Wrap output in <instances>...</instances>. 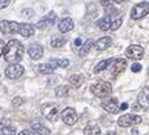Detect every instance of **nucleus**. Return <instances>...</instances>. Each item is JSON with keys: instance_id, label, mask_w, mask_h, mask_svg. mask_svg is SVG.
Listing matches in <instances>:
<instances>
[{"instance_id": "obj_30", "label": "nucleus", "mask_w": 149, "mask_h": 135, "mask_svg": "<svg viewBox=\"0 0 149 135\" xmlns=\"http://www.w3.org/2000/svg\"><path fill=\"white\" fill-rule=\"evenodd\" d=\"M122 24V17H117V19H113V21H111V27L110 30H113V31H116V30H118V28L121 27Z\"/></svg>"}, {"instance_id": "obj_6", "label": "nucleus", "mask_w": 149, "mask_h": 135, "mask_svg": "<svg viewBox=\"0 0 149 135\" xmlns=\"http://www.w3.org/2000/svg\"><path fill=\"white\" fill-rule=\"evenodd\" d=\"M144 48H142L141 45L139 44H132L129 45L126 51H125V56L129 58V59H133V60H140L144 58Z\"/></svg>"}, {"instance_id": "obj_32", "label": "nucleus", "mask_w": 149, "mask_h": 135, "mask_svg": "<svg viewBox=\"0 0 149 135\" xmlns=\"http://www.w3.org/2000/svg\"><path fill=\"white\" fill-rule=\"evenodd\" d=\"M12 125V122H11V119H0V128H3L6 127V126H10Z\"/></svg>"}, {"instance_id": "obj_13", "label": "nucleus", "mask_w": 149, "mask_h": 135, "mask_svg": "<svg viewBox=\"0 0 149 135\" xmlns=\"http://www.w3.org/2000/svg\"><path fill=\"white\" fill-rule=\"evenodd\" d=\"M54 23H55V14H54V12H50V14L47 15L45 19L39 20L35 25H36V28H38V30H45V28H47L49 25L54 24Z\"/></svg>"}, {"instance_id": "obj_33", "label": "nucleus", "mask_w": 149, "mask_h": 135, "mask_svg": "<svg viewBox=\"0 0 149 135\" xmlns=\"http://www.w3.org/2000/svg\"><path fill=\"white\" fill-rule=\"evenodd\" d=\"M141 68H142L141 64H139V63L132 66V71H133V72H140V71H141Z\"/></svg>"}, {"instance_id": "obj_39", "label": "nucleus", "mask_w": 149, "mask_h": 135, "mask_svg": "<svg viewBox=\"0 0 149 135\" xmlns=\"http://www.w3.org/2000/svg\"><path fill=\"white\" fill-rule=\"evenodd\" d=\"M110 1H114V3H118V4H124V3H128L129 0H110Z\"/></svg>"}, {"instance_id": "obj_2", "label": "nucleus", "mask_w": 149, "mask_h": 135, "mask_svg": "<svg viewBox=\"0 0 149 135\" xmlns=\"http://www.w3.org/2000/svg\"><path fill=\"white\" fill-rule=\"evenodd\" d=\"M90 91L94 96L97 98H105L111 94V84L108 82H104V80H100L97 83L91 84Z\"/></svg>"}, {"instance_id": "obj_15", "label": "nucleus", "mask_w": 149, "mask_h": 135, "mask_svg": "<svg viewBox=\"0 0 149 135\" xmlns=\"http://www.w3.org/2000/svg\"><path fill=\"white\" fill-rule=\"evenodd\" d=\"M35 32V27L32 24H28V23H22L19 24V31L17 34H20L23 38H30L32 36Z\"/></svg>"}, {"instance_id": "obj_31", "label": "nucleus", "mask_w": 149, "mask_h": 135, "mask_svg": "<svg viewBox=\"0 0 149 135\" xmlns=\"http://www.w3.org/2000/svg\"><path fill=\"white\" fill-rule=\"evenodd\" d=\"M23 103H24V99L22 96H15L14 99H12V106H15V107H19V106H22Z\"/></svg>"}, {"instance_id": "obj_19", "label": "nucleus", "mask_w": 149, "mask_h": 135, "mask_svg": "<svg viewBox=\"0 0 149 135\" xmlns=\"http://www.w3.org/2000/svg\"><path fill=\"white\" fill-rule=\"evenodd\" d=\"M101 6H102L105 12L108 15H110V16L114 14V12H117V8L114 7V4L111 3L110 0H101Z\"/></svg>"}, {"instance_id": "obj_38", "label": "nucleus", "mask_w": 149, "mask_h": 135, "mask_svg": "<svg viewBox=\"0 0 149 135\" xmlns=\"http://www.w3.org/2000/svg\"><path fill=\"white\" fill-rule=\"evenodd\" d=\"M4 45H6V44H4V42H3V40H1V39H0V56L3 55V51H4Z\"/></svg>"}, {"instance_id": "obj_5", "label": "nucleus", "mask_w": 149, "mask_h": 135, "mask_svg": "<svg viewBox=\"0 0 149 135\" xmlns=\"http://www.w3.org/2000/svg\"><path fill=\"white\" fill-rule=\"evenodd\" d=\"M4 74H6L8 79H17V78H20L24 74V67L19 64V63H14V64H10L6 68Z\"/></svg>"}, {"instance_id": "obj_1", "label": "nucleus", "mask_w": 149, "mask_h": 135, "mask_svg": "<svg viewBox=\"0 0 149 135\" xmlns=\"http://www.w3.org/2000/svg\"><path fill=\"white\" fill-rule=\"evenodd\" d=\"M23 54H24V45L16 39H12L4 45V51H3L4 60L10 63V64L20 62L22 58H23Z\"/></svg>"}, {"instance_id": "obj_20", "label": "nucleus", "mask_w": 149, "mask_h": 135, "mask_svg": "<svg viewBox=\"0 0 149 135\" xmlns=\"http://www.w3.org/2000/svg\"><path fill=\"white\" fill-rule=\"evenodd\" d=\"M50 66H52L54 68H56V67H61V68H66L67 66L70 64L69 59H51L49 62Z\"/></svg>"}, {"instance_id": "obj_34", "label": "nucleus", "mask_w": 149, "mask_h": 135, "mask_svg": "<svg viewBox=\"0 0 149 135\" xmlns=\"http://www.w3.org/2000/svg\"><path fill=\"white\" fill-rule=\"evenodd\" d=\"M10 4V0H0V10L1 8H6Z\"/></svg>"}, {"instance_id": "obj_35", "label": "nucleus", "mask_w": 149, "mask_h": 135, "mask_svg": "<svg viewBox=\"0 0 149 135\" xmlns=\"http://www.w3.org/2000/svg\"><path fill=\"white\" fill-rule=\"evenodd\" d=\"M22 14L24 15V16H27V17H31L32 14H34V11H32V10H24L23 12H22Z\"/></svg>"}, {"instance_id": "obj_26", "label": "nucleus", "mask_w": 149, "mask_h": 135, "mask_svg": "<svg viewBox=\"0 0 149 135\" xmlns=\"http://www.w3.org/2000/svg\"><path fill=\"white\" fill-rule=\"evenodd\" d=\"M65 43H66V40L62 36H52L51 39V45L54 48H61V47L65 45Z\"/></svg>"}, {"instance_id": "obj_8", "label": "nucleus", "mask_w": 149, "mask_h": 135, "mask_svg": "<svg viewBox=\"0 0 149 135\" xmlns=\"http://www.w3.org/2000/svg\"><path fill=\"white\" fill-rule=\"evenodd\" d=\"M0 31L3 32L4 35L17 34V31H19V23L11 21V20H1L0 21Z\"/></svg>"}, {"instance_id": "obj_40", "label": "nucleus", "mask_w": 149, "mask_h": 135, "mask_svg": "<svg viewBox=\"0 0 149 135\" xmlns=\"http://www.w3.org/2000/svg\"><path fill=\"white\" fill-rule=\"evenodd\" d=\"M118 108H120V110H126V108H128V104H126V103H122L121 106H118Z\"/></svg>"}, {"instance_id": "obj_12", "label": "nucleus", "mask_w": 149, "mask_h": 135, "mask_svg": "<svg viewBox=\"0 0 149 135\" xmlns=\"http://www.w3.org/2000/svg\"><path fill=\"white\" fill-rule=\"evenodd\" d=\"M28 55H30V58L34 60L40 59L42 56H43V47H42L40 44L34 43V44H31L28 47Z\"/></svg>"}, {"instance_id": "obj_29", "label": "nucleus", "mask_w": 149, "mask_h": 135, "mask_svg": "<svg viewBox=\"0 0 149 135\" xmlns=\"http://www.w3.org/2000/svg\"><path fill=\"white\" fill-rule=\"evenodd\" d=\"M0 134L1 135H15L16 134V130H15V127L12 125H10V126H6V127L0 128Z\"/></svg>"}, {"instance_id": "obj_22", "label": "nucleus", "mask_w": 149, "mask_h": 135, "mask_svg": "<svg viewBox=\"0 0 149 135\" xmlns=\"http://www.w3.org/2000/svg\"><path fill=\"white\" fill-rule=\"evenodd\" d=\"M85 135H100L101 134V128L98 127L97 125H87L85 131H83Z\"/></svg>"}, {"instance_id": "obj_23", "label": "nucleus", "mask_w": 149, "mask_h": 135, "mask_svg": "<svg viewBox=\"0 0 149 135\" xmlns=\"http://www.w3.org/2000/svg\"><path fill=\"white\" fill-rule=\"evenodd\" d=\"M54 67L50 66L49 63H43V64H39L38 66V71L40 74H43V75H49V74H52L54 72Z\"/></svg>"}, {"instance_id": "obj_18", "label": "nucleus", "mask_w": 149, "mask_h": 135, "mask_svg": "<svg viewBox=\"0 0 149 135\" xmlns=\"http://www.w3.org/2000/svg\"><path fill=\"white\" fill-rule=\"evenodd\" d=\"M31 130L35 132L36 135H50V130L46 126H43L42 123L36 122V123H31Z\"/></svg>"}, {"instance_id": "obj_36", "label": "nucleus", "mask_w": 149, "mask_h": 135, "mask_svg": "<svg viewBox=\"0 0 149 135\" xmlns=\"http://www.w3.org/2000/svg\"><path fill=\"white\" fill-rule=\"evenodd\" d=\"M17 135H36L34 131H30V130H23L22 132H19Z\"/></svg>"}, {"instance_id": "obj_3", "label": "nucleus", "mask_w": 149, "mask_h": 135, "mask_svg": "<svg viewBox=\"0 0 149 135\" xmlns=\"http://www.w3.org/2000/svg\"><path fill=\"white\" fill-rule=\"evenodd\" d=\"M42 114L43 116L51 122H55L59 116V106L55 103H47L42 106Z\"/></svg>"}, {"instance_id": "obj_4", "label": "nucleus", "mask_w": 149, "mask_h": 135, "mask_svg": "<svg viewBox=\"0 0 149 135\" xmlns=\"http://www.w3.org/2000/svg\"><path fill=\"white\" fill-rule=\"evenodd\" d=\"M148 11H149L148 1H141V3L133 6L132 11H130V16H132V19H134V20H139V19H142L144 16L148 15Z\"/></svg>"}, {"instance_id": "obj_24", "label": "nucleus", "mask_w": 149, "mask_h": 135, "mask_svg": "<svg viewBox=\"0 0 149 135\" xmlns=\"http://www.w3.org/2000/svg\"><path fill=\"white\" fill-rule=\"evenodd\" d=\"M111 60H113V59H106V60H102V62H100V63L97 64V66H95V68H94V72L98 74V72H101V71L106 70L109 66H110Z\"/></svg>"}, {"instance_id": "obj_11", "label": "nucleus", "mask_w": 149, "mask_h": 135, "mask_svg": "<svg viewBox=\"0 0 149 135\" xmlns=\"http://www.w3.org/2000/svg\"><path fill=\"white\" fill-rule=\"evenodd\" d=\"M101 107L104 108L105 111H108L109 114H117L120 108H118V102L116 98H111V99H108V101H104L101 103Z\"/></svg>"}, {"instance_id": "obj_10", "label": "nucleus", "mask_w": 149, "mask_h": 135, "mask_svg": "<svg viewBox=\"0 0 149 135\" xmlns=\"http://www.w3.org/2000/svg\"><path fill=\"white\" fill-rule=\"evenodd\" d=\"M110 68L113 76H117L118 74H121L125 68H126V60L122 59V58H117V59H113L110 63V66L108 67Z\"/></svg>"}, {"instance_id": "obj_7", "label": "nucleus", "mask_w": 149, "mask_h": 135, "mask_svg": "<svg viewBox=\"0 0 149 135\" xmlns=\"http://www.w3.org/2000/svg\"><path fill=\"white\" fill-rule=\"evenodd\" d=\"M142 122V118L139 115H132V114H125L122 116H120L118 119V125L121 127H130L133 125H139Z\"/></svg>"}, {"instance_id": "obj_41", "label": "nucleus", "mask_w": 149, "mask_h": 135, "mask_svg": "<svg viewBox=\"0 0 149 135\" xmlns=\"http://www.w3.org/2000/svg\"><path fill=\"white\" fill-rule=\"evenodd\" d=\"M106 135H118V134H117V132H116V131H110V132H108V134H106Z\"/></svg>"}, {"instance_id": "obj_37", "label": "nucleus", "mask_w": 149, "mask_h": 135, "mask_svg": "<svg viewBox=\"0 0 149 135\" xmlns=\"http://www.w3.org/2000/svg\"><path fill=\"white\" fill-rule=\"evenodd\" d=\"M74 44H75V47H79L81 48V45H82V40H81V38H77L75 42H74Z\"/></svg>"}, {"instance_id": "obj_17", "label": "nucleus", "mask_w": 149, "mask_h": 135, "mask_svg": "<svg viewBox=\"0 0 149 135\" xmlns=\"http://www.w3.org/2000/svg\"><path fill=\"white\" fill-rule=\"evenodd\" d=\"M111 44V38L110 36H104V38L98 39L97 42H95V48L98 51H105V50H108Z\"/></svg>"}, {"instance_id": "obj_16", "label": "nucleus", "mask_w": 149, "mask_h": 135, "mask_svg": "<svg viewBox=\"0 0 149 135\" xmlns=\"http://www.w3.org/2000/svg\"><path fill=\"white\" fill-rule=\"evenodd\" d=\"M111 21H113V17H111L110 15H106V16L101 17L100 20L97 21V25L102 31H109L111 27Z\"/></svg>"}, {"instance_id": "obj_14", "label": "nucleus", "mask_w": 149, "mask_h": 135, "mask_svg": "<svg viewBox=\"0 0 149 135\" xmlns=\"http://www.w3.org/2000/svg\"><path fill=\"white\" fill-rule=\"evenodd\" d=\"M74 28V21L71 17H65V19H62V20L59 21V24H58V30L62 34H66V32L71 31Z\"/></svg>"}, {"instance_id": "obj_28", "label": "nucleus", "mask_w": 149, "mask_h": 135, "mask_svg": "<svg viewBox=\"0 0 149 135\" xmlns=\"http://www.w3.org/2000/svg\"><path fill=\"white\" fill-rule=\"evenodd\" d=\"M81 47H82V48H81V55H86L87 52L90 51V48L91 47H93V40H91V39H87L86 42H85V44L83 45H81Z\"/></svg>"}, {"instance_id": "obj_25", "label": "nucleus", "mask_w": 149, "mask_h": 135, "mask_svg": "<svg viewBox=\"0 0 149 135\" xmlns=\"http://www.w3.org/2000/svg\"><path fill=\"white\" fill-rule=\"evenodd\" d=\"M137 101H139V104L142 106V107L148 108V91H141L139 94V98H137Z\"/></svg>"}, {"instance_id": "obj_9", "label": "nucleus", "mask_w": 149, "mask_h": 135, "mask_svg": "<svg viewBox=\"0 0 149 135\" xmlns=\"http://www.w3.org/2000/svg\"><path fill=\"white\" fill-rule=\"evenodd\" d=\"M62 119L66 125L73 126L78 121V114H77V111L73 107H67L62 111Z\"/></svg>"}, {"instance_id": "obj_27", "label": "nucleus", "mask_w": 149, "mask_h": 135, "mask_svg": "<svg viewBox=\"0 0 149 135\" xmlns=\"http://www.w3.org/2000/svg\"><path fill=\"white\" fill-rule=\"evenodd\" d=\"M69 91H70V88L67 86H58L55 90V95L58 98H63V96H66V95H69Z\"/></svg>"}, {"instance_id": "obj_21", "label": "nucleus", "mask_w": 149, "mask_h": 135, "mask_svg": "<svg viewBox=\"0 0 149 135\" xmlns=\"http://www.w3.org/2000/svg\"><path fill=\"white\" fill-rule=\"evenodd\" d=\"M69 83L71 84L73 87L78 88V87H81V86H82V83H83V76L82 75H78V74H75V75H71L69 78Z\"/></svg>"}]
</instances>
